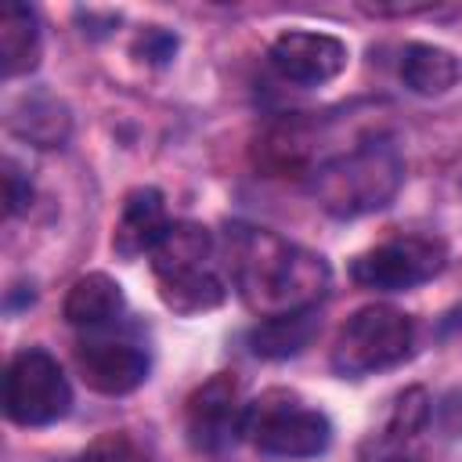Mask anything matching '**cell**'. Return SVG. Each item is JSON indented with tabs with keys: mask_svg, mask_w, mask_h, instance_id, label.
Segmentation results:
<instances>
[{
	"mask_svg": "<svg viewBox=\"0 0 462 462\" xmlns=\"http://www.w3.org/2000/svg\"><path fill=\"white\" fill-rule=\"evenodd\" d=\"M227 253L235 289L245 300V307L260 318L318 307L332 285L325 256L296 242H285L267 227L235 224L227 231Z\"/></svg>",
	"mask_w": 462,
	"mask_h": 462,
	"instance_id": "obj_1",
	"label": "cell"
},
{
	"mask_svg": "<svg viewBox=\"0 0 462 462\" xmlns=\"http://www.w3.org/2000/svg\"><path fill=\"white\" fill-rule=\"evenodd\" d=\"M401 184H404V159L390 141H365L310 170L314 202L339 220H354L390 206Z\"/></svg>",
	"mask_w": 462,
	"mask_h": 462,
	"instance_id": "obj_2",
	"label": "cell"
},
{
	"mask_svg": "<svg viewBox=\"0 0 462 462\" xmlns=\"http://www.w3.org/2000/svg\"><path fill=\"white\" fill-rule=\"evenodd\" d=\"M415 325L404 310L372 303L350 314L332 343V372L343 379H361L379 368H390L411 354Z\"/></svg>",
	"mask_w": 462,
	"mask_h": 462,
	"instance_id": "obj_3",
	"label": "cell"
},
{
	"mask_svg": "<svg viewBox=\"0 0 462 462\" xmlns=\"http://www.w3.org/2000/svg\"><path fill=\"white\" fill-rule=\"evenodd\" d=\"M242 433L256 451L274 458H314L332 444V422L318 408H303L285 390H271L245 404Z\"/></svg>",
	"mask_w": 462,
	"mask_h": 462,
	"instance_id": "obj_4",
	"label": "cell"
},
{
	"mask_svg": "<svg viewBox=\"0 0 462 462\" xmlns=\"http://www.w3.org/2000/svg\"><path fill=\"white\" fill-rule=\"evenodd\" d=\"M72 408V386L61 372V365L40 350L29 346L11 357L4 375V411L18 426H51L65 419Z\"/></svg>",
	"mask_w": 462,
	"mask_h": 462,
	"instance_id": "obj_5",
	"label": "cell"
},
{
	"mask_svg": "<svg viewBox=\"0 0 462 462\" xmlns=\"http://www.w3.org/2000/svg\"><path fill=\"white\" fill-rule=\"evenodd\" d=\"M448 267V245L437 235H401L390 238L350 263V278L361 289L375 292H404L430 278H437Z\"/></svg>",
	"mask_w": 462,
	"mask_h": 462,
	"instance_id": "obj_6",
	"label": "cell"
},
{
	"mask_svg": "<svg viewBox=\"0 0 462 462\" xmlns=\"http://www.w3.org/2000/svg\"><path fill=\"white\" fill-rule=\"evenodd\" d=\"M245 404L238 397V379L227 372L209 375L184 408V430L195 451H220L242 433Z\"/></svg>",
	"mask_w": 462,
	"mask_h": 462,
	"instance_id": "obj_7",
	"label": "cell"
},
{
	"mask_svg": "<svg viewBox=\"0 0 462 462\" xmlns=\"http://www.w3.org/2000/svg\"><path fill=\"white\" fill-rule=\"evenodd\" d=\"M346 43L332 32L289 29L271 43V65L282 79L296 87H321L346 69Z\"/></svg>",
	"mask_w": 462,
	"mask_h": 462,
	"instance_id": "obj_8",
	"label": "cell"
},
{
	"mask_svg": "<svg viewBox=\"0 0 462 462\" xmlns=\"http://www.w3.org/2000/svg\"><path fill=\"white\" fill-rule=\"evenodd\" d=\"M79 375L90 390L105 397L134 393L148 379V354L123 339H90L76 350Z\"/></svg>",
	"mask_w": 462,
	"mask_h": 462,
	"instance_id": "obj_9",
	"label": "cell"
},
{
	"mask_svg": "<svg viewBox=\"0 0 462 462\" xmlns=\"http://www.w3.org/2000/svg\"><path fill=\"white\" fill-rule=\"evenodd\" d=\"M166 227H170V220H166L162 191L159 188H134L123 199V213L116 220L112 249L123 260H137L141 253H152V245L162 238Z\"/></svg>",
	"mask_w": 462,
	"mask_h": 462,
	"instance_id": "obj_10",
	"label": "cell"
},
{
	"mask_svg": "<svg viewBox=\"0 0 462 462\" xmlns=\"http://www.w3.org/2000/svg\"><path fill=\"white\" fill-rule=\"evenodd\" d=\"M318 328H321V314H318V307H307V310H292V314L260 318L249 328L245 343L263 361H285V357L303 354L314 343Z\"/></svg>",
	"mask_w": 462,
	"mask_h": 462,
	"instance_id": "obj_11",
	"label": "cell"
},
{
	"mask_svg": "<svg viewBox=\"0 0 462 462\" xmlns=\"http://www.w3.org/2000/svg\"><path fill=\"white\" fill-rule=\"evenodd\" d=\"M126 307V296H123V285L105 274V271H90L83 278H76L65 292V321L69 325H79V328H97V325H108L123 314Z\"/></svg>",
	"mask_w": 462,
	"mask_h": 462,
	"instance_id": "obj_12",
	"label": "cell"
},
{
	"mask_svg": "<svg viewBox=\"0 0 462 462\" xmlns=\"http://www.w3.org/2000/svg\"><path fill=\"white\" fill-rule=\"evenodd\" d=\"M43 54V36H40V18L25 4H4L0 11V69L4 79L25 76L40 65Z\"/></svg>",
	"mask_w": 462,
	"mask_h": 462,
	"instance_id": "obj_13",
	"label": "cell"
},
{
	"mask_svg": "<svg viewBox=\"0 0 462 462\" xmlns=\"http://www.w3.org/2000/svg\"><path fill=\"white\" fill-rule=\"evenodd\" d=\"M11 134L36 144V148H58L65 144L69 130H72V116L61 101H54L51 94H22L7 116Z\"/></svg>",
	"mask_w": 462,
	"mask_h": 462,
	"instance_id": "obj_14",
	"label": "cell"
},
{
	"mask_svg": "<svg viewBox=\"0 0 462 462\" xmlns=\"http://www.w3.org/2000/svg\"><path fill=\"white\" fill-rule=\"evenodd\" d=\"M213 249V235L209 227L195 224V220H173L162 238L152 245V271L155 278H173L184 271H199L206 267V256Z\"/></svg>",
	"mask_w": 462,
	"mask_h": 462,
	"instance_id": "obj_15",
	"label": "cell"
},
{
	"mask_svg": "<svg viewBox=\"0 0 462 462\" xmlns=\"http://www.w3.org/2000/svg\"><path fill=\"white\" fill-rule=\"evenodd\" d=\"M462 76L458 58L448 47L437 43H408L401 54V79L419 97H440L448 94Z\"/></svg>",
	"mask_w": 462,
	"mask_h": 462,
	"instance_id": "obj_16",
	"label": "cell"
},
{
	"mask_svg": "<svg viewBox=\"0 0 462 462\" xmlns=\"http://www.w3.org/2000/svg\"><path fill=\"white\" fill-rule=\"evenodd\" d=\"M159 300L173 314H206L227 300V285L209 267H199L173 278H159Z\"/></svg>",
	"mask_w": 462,
	"mask_h": 462,
	"instance_id": "obj_17",
	"label": "cell"
},
{
	"mask_svg": "<svg viewBox=\"0 0 462 462\" xmlns=\"http://www.w3.org/2000/svg\"><path fill=\"white\" fill-rule=\"evenodd\" d=\"M426 422H430V393L422 386H411L393 404V415H390V426H386V440H393V444L415 440L426 430Z\"/></svg>",
	"mask_w": 462,
	"mask_h": 462,
	"instance_id": "obj_18",
	"label": "cell"
},
{
	"mask_svg": "<svg viewBox=\"0 0 462 462\" xmlns=\"http://www.w3.org/2000/svg\"><path fill=\"white\" fill-rule=\"evenodd\" d=\"M79 462H148V455L130 433H101L87 444Z\"/></svg>",
	"mask_w": 462,
	"mask_h": 462,
	"instance_id": "obj_19",
	"label": "cell"
},
{
	"mask_svg": "<svg viewBox=\"0 0 462 462\" xmlns=\"http://www.w3.org/2000/svg\"><path fill=\"white\" fill-rule=\"evenodd\" d=\"M134 54H137L141 61H148V65H166V61L177 54V36H173L170 29H162V25H148V29L137 36Z\"/></svg>",
	"mask_w": 462,
	"mask_h": 462,
	"instance_id": "obj_20",
	"label": "cell"
},
{
	"mask_svg": "<svg viewBox=\"0 0 462 462\" xmlns=\"http://www.w3.org/2000/svg\"><path fill=\"white\" fill-rule=\"evenodd\" d=\"M4 202H7L11 217H18L32 206V184H29V177H22V170L14 162L4 166Z\"/></svg>",
	"mask_w": 462,
	"mask_h": 462,
	"instance_id": "obj_21",
	"label": "cell"
}]
</instances>
